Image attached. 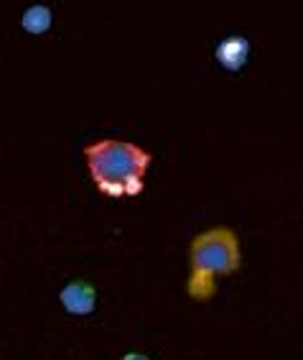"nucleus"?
Returning a JSON list of instances; mask_svg holds the SVG:
<instances>
[{
  "label": "nucleus",
  "mask_w": 303,
  "mask_h": 360,
  "mask_svg": "<svg viewBox=\"0 0 303 360\" xmlns=\"http://www.w3.org/2000/svg\"><path fill=\"white\" fill-rule=\"evenodd\" d=\"M87 174L97 192L110 200L140 197L153 153L125 139H97L82 148Z\"/></svg>",
  "instance_id": "obj_1"
},
{
  "label": "nucleus",
  "mask_w": 303,
  "mask_h": 360,
  "mask_svg": "<svg viewBox=\"0 0 303 360\" xmlns=\"http://www.w3.org/2000/svg\"><path fill=\"white\" fill-rule=\"evenodd\" d=\"M242 266L240 236L227 225L201 230L189 243L187 294L194 302H209L217 294V281L232 276Z\"/></svg>",
  "instance_id": "obj_2"
},
{
  "label": "nucleus",
  "mask_w": 303,
  "mask_h": 360,
  "mask_svg": "<svg viewBox=\"0 0 303 360\" xmlns=\"http://www.w3.org/2000/svg\"><path fill=\"white\" fill-rule=\"evenodd\" d=\"M59 304L72 317H87L97 309V289L87 278H72L59 291Z\"/></svg>",
  "instance_id": "obj_3"
},
{
  "label": "nucleus",
  "mask_w": 303,
  "mask_h": 360,
  "mask_svg": "<svg viewBox=\"0 0 303 360\" xmlns=\"http://www.w3.org/2000/svg\"><path fill=\"white\" fill-rule=\"evenodd\" d=\"M250 54H252V44H250L248 36H242V34L224 36V39L217 44V49H214L217 64L227 72L245 70V64L250 62Z\"/></svg>",
  "instance_id": "obj_4"
},
{
  "label": "nucleus",
  "mask_w": 303,
  "mask_h": 360,
  "mask_svg": "<svg viewBox=\"0 0 303 360\" xmlns=\"http://www.w3.org/2000/svg\"><path fill=\"white\" fill-rule=\"evenodd\" d=\"M54 26V11L48 6H28L21 13V28L28 36H43Z\"/></svg>",
  "instance_id": "obj_5"
},
{
  "label": "nucleus",
  "mask_w": 303,
  "mask_h": 360,
  "mask_svg": "<svg viewBox=\"0 0 303 360\" xmlns=\"http://www.w3.org/2000/svg\"><path fill=\"white\" fill-rule=\"evenodd\" d=\"M120 360H153V358H148V355H143V353H125Z\"/></svg>",
  "instance_id": "obj_6"
}]
</instances>
